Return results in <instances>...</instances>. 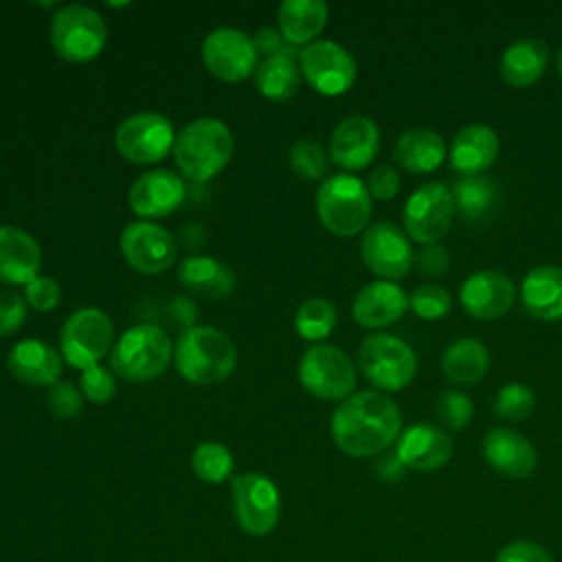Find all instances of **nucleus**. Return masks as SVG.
Listing matches in <instances>:
<instances>
[{
    "mask_svg": "<svg viewBox=\"0 0 562 562\" xmlns=\"http://www.w3.org/2000/svg\"><path fill=\"white\" fill-rule=\"evenodd\" d=\"M402 430L397 404L380 391H360L336 406L329 422L334 443L349 457L384 452Z\"/></svg>",
    "mask_w": 562,
    "mask_h": 562,
    "instance_id": "nucleus-1",
    "label": "nucleus"
},
{
    "mask_svg": "<svg viewBox=\"0 0 562 562\" xmlns=\"http://www.w3.org/2000/svg\"><path fill=\"white\" fill-rule=\"evenodd\" d=\"M173 362L187 382L211 386L233 373L237 364V349L222 329L193 325L180 334L173 347Z\"/></svg>",
    "mask_w": 562,
    "mask_h": 562,
    "instance_id": "nucleus-2",
    "label": "nucleus"
},
{
    "mask_svg": "<svg viewBox=\"0 0 562 562\" xmlns=\"http://www.w3.org/2000/svg\"><path fill=\"white\" fill-rule=\"evenodd\" d=\"M233 134L224 121L202 116L187 123L173 143V160L180 173L193 182L217 176L233 156Z\"/></svg>",
    "mask_w": 562,
    "mask_h": 562,
    "instance_id": "nucleus-3",
    "label": "nucleus"
},
{
    "mask_svg": "<svg viewBox=\"0 0 562 562\" xmlns=\"http://www.w3.org/2000/svg\"><path fill=\"white\" fill-rule=\"evenodd\" d=\"M173 356L167 331L154 323L125 329L110 353V369L127 382H147L158 378Z\"/></svg>",
    "mask_w": 562,
    "mask_h": 562,
    "instance_id": "nucleus-4",
    "label": "nucleus"
},
{
    "mask_svg": "<svg viewBox=\"0 0 562 562\" xmlns=\"http://www.w3.org/2000/svg\"><path fill=\"white\" fill-rule=\"evenodd\" d=\"M316 215L321 224L338 235L351 237L367 228L371 217V193L351 173H336L321 182L316 193Z\"/></svg>",
    "mask_w": 562,
    "mask_h": 562,
    "instance_id": "nucleus-5",
    "label": "nucleus"
},
{
    "mask_svg": "<svg viewBox=\"0 0 562 562\" xmlns=\"http://www.w3.org/2000/svg\"><path fill=\"white\" fill-rule=\"evenodd\" d=\"M108 29L101 18L90 7L66 4L55 11L50 22V44L55 53L75 64L94 59L105 46Z\"/></svg>",
    "mask_w": 562,
    "mask_h": 562,
    "instance_id": "nucleus-6",
    "label": "nucleus"
},
{
    "mask_svg": "<svg viewBox=\"0 0 562 562\" xmlns=\"http://www.w3.org/2000/svg\"><path fill=\"white\" fill-rule=\"evenodd\" d=\"M362 375L382 391L408 386L417 371V358L408 342L393 334H369L358 349Z\"/></svg>",
    "mask_w": 562,
    "mask_h": 562,
    "instance_id": "nucleus-7",
    "label": "nucleus"
},
{
    "mask_svg": "<svg viewBox=\"0 0 562 562\" xmlns=\"http://www.w3.org/2000/svg\"><path fill=\"white\" fill-rule=\"evenodd\" d=\"M112 342L114 325L110 316L97 307H81L72 312L59 329L64 360L81 371L99 364V360L112 351Z\"/></svg>",
    "mask_w": 562,
    "mask_h": 562,
    "instance_id": "nucleus-8",
    "label": "nucleus"
},
{
    "mask_svg": "<svg viewBox=\"0 0 562 562\" xmlns=\"http://www.w3.org/2000/svg\"><path fill=\"white\" fill-rule=\"evenodd\" d=\"M231 503L237 525L250 536H268L281 516V496L272 479L244 472L231 479Z\"/></svg>",
    "mask_w": 562,
    "mask_h": 562,
    "instance_id": "nucleus-9",
    "label": "nucleus"
},
{
    "mask_svg": "<svg viewBox=\"0 0 562 562\" xmlns=\"http://www.w3.org/2000/svg\"><path fill=\"white\" fill-rule=\"evenodd\" d=\"M299 380L318 400H347L356 386V367L336 345H314L299 362Z\"/></svg>",
    "mask_w": 562,
    "mask_h": 562,
    "instance_id": "nucleus-10",
    "label": "nucleus"
},
{
    "mask_svg": "<svg viewBox=\"0 0 562 562\" xmlns=\"http://www.w3.org/2000/svg\"><path fill=\"white\" fill-rule=\"evenodd\" d=\"M176 134L171 121L158 112H136L127 116L114 134L119 154L136 165L160 162L173 151Z\"/></svg>",
    "mask_w": 562,
    "mask_h": 562,
    "instance_id": "nucleus-11",
    "label": "nucleus"
},
{
    "mask_svg": "<svg viewBox=\"0 0 562 562\" xmlns=\"http://www.w3.org/2000/svg\"><path fill=\"white\" fill-rule=\"evenodd\" d=\"M299 68L303 79L325 97L347 92L358 72L351 53L331 40H316L303 46L299 50Z\"/></svg>",
    "mask_w": 562,
    "mask_h": 562,
    "instance_id": "nucleus-12",
    "label": "nucleus"
},
{
    "mask_svg": "<svg viewBox=\"0 0 562 562\" xmlns=\"http://www.w3.org/2000/svg\"><path fill=\"white\" fill-rule=\"evenodd\" d=\"M454 213L457 209L450 187L441 182H424L404 204V226L415 241L435 244L448 233Z\"/></svg>",
    "mask_w": 562,
    "mask_h": 562,
    "instance_id": "nucleus-13",
    "label": "nucleus"
},
{
    "mask_svg": "<svg viewBox=\"0 0 562 562\" xmlns=\"http://www.w3.org/2000/svg\"><path fill=\"white\" fill-rule=\"evenodd\" d=\"M202 61L206 70L228 83H237L255 75L259 53L250 35L239 29H213L202 42Z\"/></svg>",
    "mask_w": 562,
    "mask_h": 562,
    "instance_id": "nucleus-14",
    "label": "nucleus"
},
{
    "mask_svg": "<svg viewBox=\"0 0 562 562\" xmlns=\"http://www.w3.org/2000/svg\"><path fill=\"white\" fill-rule=\"evenodd\" d=\"M121 252L125 261L145 274L165 272L178 257L176 237L154 222H132L121 233Z\"/></svg>",
    "mask_w": 562,
    "mask_h": 562,
    "instance_id": "nucleus-15",
    "label": "nucleus"
},
{
    "mask_svg": "<svg viewBox=\"0 0 562 562\" xmlns=\"http://www.w3.org/2000/svg\"><path fill=\"white\" fill-rule=\"evenodd\" d=\"M360 255L367 268L384 279H402L413 268L411 241L391 222H378L362 233Z\"/></svg>",
    "mask_w": 562,
    "mask_h": 562,
    "instance_id": "nucleus-16",
    "label": "nucleus"
},
{
    "mask_svg": "<svg viewBox=\"0 0 562 562\" xmlns=\"http://www.w3.org/2000/svg\"><path fill=\"white\" fill-rule=\"evenodd\" d=\"M187 195L184 180L171 169H154L134 180L127 193L132 211L145 222L171 215Z\"/></svg>",
    "mask_w": 562,
    "mask_h": 562,
    "instance_id": "nucleus-17",
    "label": "nucleus"
},
{
    "mask_svg": "<svg viewBox=\"0 0 562 562\" xmlns=\"http://www.w3.org/2000/svg\"><path fill=\"white\" fill-rule=\"evenodd\" d=\"M380 149L378 125L362 114H351L342 119L329 136V158L342 169L367 167Z\"/></svg>",
    "mask_w": 562,
    "mask_h": 562,
    "instance_id": "nucleus-18",
    "label": "nucleus"
},
{
    "mask_svg": "<svg viewBox=\"0 0 562 562\" xmlns=\"http://www.w3.org/2000/svg\"><path fill=\"white\" fill-rule=\"evenodd\" d=\"M459 299L470 316L494 321L514 305L516 288L512 279L498 270H479L463 281Z\"/></svg>",
    "mask_w": 562,
    "mask_h": 562,
    "instance_id": "nucleus-19",
    "label": "nucleus"
},
{
    "mask_svg": "<svg viewBox=\"0 0 562 562\" xmlns=\"http://www.w3.org/2000/svg\"><path fill=\"white\" fill-rule=\"evenodd\" d=\"M397 459L404 468L432 472L452 457V439L439 426L413 424L397 437Z\"/></svg>",
    "mask_w": 562,
    "mask_h": 562,
    "instance_id": "nucleus-20",
    "label": "nucleus"
},
{
    "mask_svg": "<svg viewBox=\"0 0 562 562\" xmlns=\"http://www.w3.org/2000/svg\"><path fill=\"white\" fill-rule=\"evenodd\" d=\"M7 367L13 378L31 386H53L61 375V353L44 340L26 338L11 347Z\"/></svg>",
    "mask_w": 562,
    "mask_h": 562,
    "instance_id": "nucleus-21",
    "label": "nucleus"
},
{
    "mask_svg": "<svg viewBox=\"0 0 562 562\" xmlns=\"http://www.w3.org/2000/svg\"><path fill=\"white\" fill-rule=\"evenodd\" d=\"M483 457L498 474L509 479L529 476L538 461L531 441L509 428H490L485 432Z\"/></svg>",
    "mask_w": 562,
    "mask_h": 562,
    "instance_id": "nucleus-22",
    "label": "nucleus"
},
{
    "mask_svg": "<svg viewBox=\"0 0 562 562\" xmlns=\"http://www.w3.org/2000/svg\"><path fill=\"white\" fill-rule=\"evenodd\" d=\"M42 250L33 235L18 226H0V281L26 285L40 274Z\"/></svg>",
    "mask_w": 562,
    "mask_h": 562,
    "instance_id": "nucleus-23",
    "label": "nucleus"
},
{
    "mask_svg": "<svg viewBox=\"0 0 562 562\" xmlns=\"http://www.w3.org/2000/svg\"><path fill=\"white\" fill-rule=\"evenodd\" d=\"M408 305V296L406 292L393 283V281H373L369 285H364L351 305V314L356 318V323H360L362 327H386L391 323H395L404 310Z\"/></svg>",
    "mask_w": 562,
    "mask_h": 562,
    "instance_id": "nucleus-24",
    "label": "nucleus"
},
{
    "mask_svg": "<svg viewBox=\"0 0 562 562\" xmlns=\"http://www.w3.org/2000/svg\"><path fill=\"white\" fill-rule=\"evenodd\" d=\"M498 134L485 123L461 127L450 145V165L461 176L485 171L498 156Z\"/></svg>",
    "mask_w": 562,
    "mask_h": 562,
    "instance_id": "nucleus-25",
    "label": "nucleus"
},
{
    "mask_svg": "<svg viewBox=\"0 0 562 562\" xmlns=\"http://www.w3.org/2000/svg\"><path fill=\"white\" fill-rule=\"evenodd\" d=\"M520 299L525 310L538 321L562 318V268L538 266L522 279Z\"/></svg>",
    "mask_w": 562,
    "mask_h": 562,
    "instance_id": "nucleus-26",
    "label": "nucleus"
},
{
    "mask_svg": "<svg viewBox=\"0 0 562 562\" xmlns=\"http://www.w3.org/2000/svg\"><path fill=\"white\" fill-rule=\"evenodd\" d=\"M327 4L323 0H283L277 11L279 33L288 44H312L327 24Z\"/></svg>",
    "mask_w": 562,
    "mask_h": 562,
    "instance_id": "nucleus-27",
    "label": "nucleus"
},
{
    "mask_svg": "<svg viewBox=\"0 0 562 562\" xmlns=\"http://www.w3.org/2000/svg\"><path fill=\"white\" fill-rule=\"evenodd\" d=\"M395 162L413 173H428L446 158L443 138L428 127H413L397 136L393 147Z\"/></svg>",
    "mask_w": 562,
    "mask_h": 562,
    "instance_id": "nucleus-28",
    "label": "nucleus"
},
{
    "mask_svg": "<svg viewBox=\"0 0 562 562\" xmlns=\"http://www.w3.org/2000/svg\"><path fill=\"white\" fill-rule=\"evenodd\" d=\"M301 83L299 53L283 48L270 57H263L255 68V86L270 101H288L296 94Z\"/></svg>",
    "mask_w": 562,
    "mask_h": 562,
    "instance_id": "nucleus-29",
    "label": "nucleus"
},
{
    "mask_svg": "<svg viewBox=\"0 0 562 562\" xmlns=\"http://www.w3.org/2000/svg\"><path fill=\"white\" fill-rule=\"evenodd\" d=\"M178 281L209 299H224L235 288L233 270L224 261L206 255L187 257L178 266Z\"/></svg>",
    "mask_w": 562,
    "mask_h": 562,
    "instance_id": "nucleus-30",
    "label": "nucleus"
},
{
    "mask_svg": "<svg viewBox=\"0 0 562 562\" xmlns=\"http://www.w3.org/2000/svg\"><path fill=\"white\" fill-rule=\"evenodd\" d=\"M549 50L540 40L522 37L512 42L501 55V75L514 88H527L540 79Z\"/></svg>",
    "mask_w": 562,
    "mask_h": 562,
    "instance_id": "nucleus-31",
    "label": "nucleus"
},
{
    "mask_svg": "<svg viewBox=\"0 0 562 562\" xmlns=\"http://www.w3.org/2000/svg\"><path fill=\"white\" fill-rule=\"evenodd\" d=\"M490 367V353L483 342L474 338H459L450 342L441 356L443 375L452 384H474Z\"/></svg>",
    "mask_w": 562,
    "mask_h": 562,
    "instance_id": "nucleus-32",
    "label": "nucleus"
},
{
    "mask_svg": "<svg viewBox=\"0 0 562 562\" xmlns=\"http://www.w3.org/2000/svg\"><path fill=\"white\" fill-rule=\"evenodd\" d=\"M454 209L470 222L485 220L498 204V187L483 173L459 176L450 187Z\"/></svg>",
    "mask_w": 562,
    "mask_h": 562,
    "instance_id": "nucleus-33",
    "label": "nucleus"
},
{
    "mask_svg": "<svg viewBox=\"0 0 562 562\" xmlns=\"http://www.w3.org/2000/svg\"><path fill=\"white\" fill-rule=\"evenodd\" d=\"M336 321H338V314L331 301L323 296H314L299 305L294 314V329L305 340H323L325 336L331 334V329L336 327Z\"/></svg>",
    "mask_w": 562,
    "mask_h": 562,
    "instance_id": "nucleus-34",
    "label": "nucleus"
},
{
    "mask_svg": "<svg viewBox=\"0 0 562 562\" xmlns=\"http://www.w3.org/2000/svg\"><path fill=\"white\" fill-rule=\"evenodd\" d=\"M233 454L217 441H204L195 446L191 454V470L204 483H222L233 474Z\"/></svg>",
    "mask_w": 562,
    "mask_h": 562,
    "instance_id": "nucleus-35",
    "label": "nucleus"
},
{
    "mask_svg": "<svg viewBox=\"0 0 562 562\" xmlns=\"http://www.w3.org/2000/svg\"><path fill=\"white\" fill-rule=\"evenodd\" d=\"M288 160H290L292 171L305 180H321L327 171L325 149L321 143H316L312 138L294 140V145L290 147Z\"/></svg>",
    "mask_w": 562,
    "mask_h": 562,
    "instance_id": "nucleus-36",
    "label": "nucleus"
},
{
    "mask_svg": "<svg viewBox=\"0 0 562 562\" xmlns=\"http://www.w3.org/2000/svg\"><path fill=\"white\" fill-rule=\"evenodd\" d=\"M536 408V395L533 391L522 382H509L505 384L494 400V411L498 417L509 422H522L527 419Z\"/></svg>",
    "mask_w": 562,
    "mask_h": 562,
    "instance_id": "nucleus-37",
    "label": "nucleus"
},
{
    "mask_svg": "<svg viewBox=\"0 0 562 562\" xmlns=\"http://www.w3.org/2000/svg\"><path fill=\"white\" fill-rule=\"evenodd\" d=\"M472 413H474L472 400L465 393L454 391V389H448V391L439 393V397L435 402L437 419L450 430L465 428L472 419Z\"/></svg>",
    "mask_w": 562,
    "mask_h": 562,
    "instance_id": "nucleus-38",
    "label": "nucleus"
},
{
    "mask_svg": "<svg viewBox=\"0 0 562 562\" xmlns=\"http://www.w3.org/2000/svg\"><path fill=\"white\" fill-rule=\"evenodd\" d=\"M408 303L417 316L426 321H437L450 312L452 296L446 288L437 283H424L408 296Z\"/></svg>",
    "mask_w": 562,
    "mask_h": 562,
    "instance_id": "nucleus-39",
    "label": "nucleus"
},
{
    "mask_svg": "<svg viewBox=\"0 0 562 562\" xmlns=\"http://www.w3.org/2000/svg\"><path fill=\"white\" fill-rule=\"evenodd\" d=\"M79 391L92 404H105L116 395L114 373L101 364H92L79 375Z\"/></svg>",
    "mask_w": 562,
    "mask_h": 562,
    "instance_id": "nucleus-40",
    "label": "nucleus"
},
{
    "mask_svg": "<svg viewBox=\"0 0 562 562\" xmlns=\"http://www.w3.org/2000/svg\"><path fill=\"white\" fill-rule=\"evenodd\" d=\"M48 408L57 417L70 419V417L81 413V408H83V393L77 389V384H72L68 380H59L48 391Z\"/></svg>",
    "mask_w": 562,
    "mask_h": 562,
    "instance_id": "nucleus-41",
    "label": "nucleus"
},
{
    "mask_svg": "<svg viewBox=\"0 0 562 562\" xmlns=\"http://www.w3.org/2000/svg\"><path fill=\"white\" fill-rule=\"evenodd\" d=\"M24 299H26V305H31L33 310L50 312L59 305L61 288L53 277L37 274L33 281L24 285Z\"/></svg>",
    "mask_w": 562,
    "mask_h": 562,
    "instance_id": "nucleus-42",
    "label": "nucleus"
},
{
    "mask_svg": "<svg viewBox=\"0 0 562 562\" xmlns=\"http://www.w3.org/2000/svg\"><path fill=\"white\" fill-rule=\"evenodd\" d=\"M26 321V299L13 290L0 292V338L18 331Z\"/></svg>",
    "mask_w": 562,
    "mask_h": 562,
    "instance_id": "nucleus-43",
    "label": "nucleus"
},
{
    "mask_svg": "<svg viewBox=\"0 0 562 562\" xmlns=\"http://www.w3.org/2000/svg\"><path fill=\"white\" fill-rule=\"evenodd\" d=\"M413 263L417 270L426 277H439L450 268V252L439 241L435 244H422L413 252Z\"/></svg>",
    "mask_w": 562,
    "mask_h": 562,
    "instance_id": "nucleus-44",
    "label": "nucleus"
},
{
    "mask_svg": "<svg viewBox=\"0 0 562 562\" xmlns=\"http://www.w3.org/2000/svg\"><path fill=\"white\" fill-rule=\"evenodd\" d=\"M494 562H553L551 553L529 540H516L505 544L498 553Z\"/></svg>",
    "mask_w": 562,
    "mask_h": 562,
    "instance_id": "nucleus-45",
    "label": "nucleus"
},
{
    "mask_svg": "<svg viewBox=\"0 0 562 562\" xmlns=\"http://www.w3.org/2000/svg\"><path fill=\"white\" fill-rule=\"evenodd\" d=\"M367 189L378 200H391L400 189V173L389 165H380L371 171Z\"/></svg>",
    "mask_w": 562,
    "mask_h": 562,
    "instance_id": "nucleus-46",
    "label": "nucleus"
},
{
    "mask_svg": "<svg viewBox=\"0 0 562 562\" xmlns=\"http://www.w3.org/2000/svg\"><path fill=\"white\" fill-rule=\"evenodd\" d=\"M252 42H255L257 53L263 55V57H270V55L281 53L283 48H288V46L283 44L281 33L274 31V29H261V31H257V35L252 37Z\"/></svg>",
    "mask_w": 562,
    "mask_h": 562,
    "instance_id": "nucleus-47",
    "label": "nucleus"
},
{
    "mask_svg": "<svg viewBox=\"0 0 562 562\" xmlns=\"http://www.w3.org/2000/svg\"><path fill=\"white\" fill-rule=\"evenodd\" d=\"M195 312H198V310H195V303L189 301V299H184V296H176V299L171 301V305H169V314L173 316V321L180 323V325H184L187 329L193 327Z\"/></svg>",
    "mask_w": 562,
    "mask_h": 562,
    "instance_id": "nucleus-48",
    "label": "nucleus"
},
{
    "mask_svg": "<svg viewBox=\"0 0 562 562\" xmlns=\"http://www.w3.org/2000/svg\"><path fill=\"white\" fill-rule=\"evenodd\" d=\"M378 474H380L382 479H386V481L400 479V476L404 474V465H402V461L397 459V454L384 457V459L378 463Z\"/></svg>",
    "mask_w": 562,
    "mask_h": 562,
    "instance_id": "nucleus-49",
    "label": "nucleus"
},
{
    "mask_svg": "<svg viewBox=\"0 0 562 562\" xmlns=\"http://www.w3.org/2000/svg\"><path fill=\"white\" fill-rule=\"evenodd\" d=\"M555 68H558V75L562 77V48H560L558 55H555Z\"/></svg>",
    "mask_w": 562,
    "mask_h": 562,
    "instance_id": "nucleus-50",
    "label": "nucleus"
}]
</instances>
